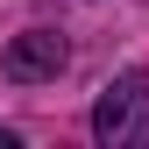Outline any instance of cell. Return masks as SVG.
<instances>
[{
    "mask_svg": "<svg viewBox=\"0 0 149 149\" xmlns=\"http://www.w3.org/2000/svg\"><path fill=\"white\" fill-rule=\"evenodd\" d=\"M64 57H71V50H64L57 29H22V36L7 43V57H0V71H7L14 85H43V78L64 71Z\"/></svg>",
    "mask_w": 149,
    "mask_h": 149,
    "instance_id": "obj_2",
    "label": "cell"
},
{
    "mask_svg": "<svg viewBox=\"0 0 149 149\" xmlns=\"http://www.w3.org/2000/svg\"><path fill=\"white\" fill-rule=\"evenodd\" d=\"M92 135L107 149H128V142H149V71H128L100 92L92 107Z\"/></svg>",
    "mask_w": 149,
    "mask_h": 149,
    "instance_id": "obj_1",
    "label": "cell"
}]
</instances>
